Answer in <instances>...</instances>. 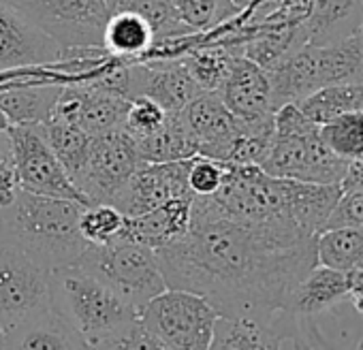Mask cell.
I'll return each mask as SVG.
<instances>
[{
  "mask_svg": "<svg viewBox=\"0 0 363 350\" xmlns=\"http://www.w3.org/2000/svg\"><path fill=\"white\" fill-rule=\"evenodd\" d=\"M314 237L291 220H244L193 197L191 227L156 259L169 288L206 297L223 316L269 320L316 265Z\"/></svg>",
  "mask_w": 363,
  "mask_h": 350,
  "instance_id": "1",
  "label": "cell"
},
{
  "mask_svg": "<svg viewBox=\"0 0 363 350\" xmlns=\"http://www.w3.org/2000/svg\"><path fill=\"white\" fill-rule=\"evenodd\" d=\"M86 203L18 191L11 205L0 210V242H9L50 271L73 265L88 242L79 233Z\"/></svg>",
  "mask_w": 363,
  "mask_h": 350,
  "instance_id": "2",
  "label": "cell"
},
{
  "mask_svg": "<svg viewBox=\"0 0 363 350\" xmlns=\"http://www.w3.org/2000/svg\"><path fill=\"white\" fill-rule=\"evenodd\" d=\"M52 307L84 337L86 348H120L139 310L79 265L52 271Z\"/></svg>",
  "mask_w": 363,
  "mask_h": 350,
  "instance_id": "3",
  "label": "cell"
},
{
  "mask_svg": "<svg viewBox=\"0 0 363 350\" xmlns=\"http://www.w3.org/2000/svg\"><path fill=\"white\" fill-rule=\"evenodd\" d=\"M346 160L337 158L318 135L297 103H286L274 111V137L261 169L276 178H291L316 184H340Z\"/></svg>",
  "mask_w": 363,
  "mask_h": 350,
  "instance_id": "4",
  "label": "cell"
},
{
  "mask_svg": "<svg viewBox=\"0 0 363 350\" xmlns=\"http://www.w3.org/2000/svg\"><path fill=\"white\" fill-rule=\"evenodd\" d=\"M75 265L96 276L137 310L167 288L156 250L124 233L101 246L88 244Z\"/></svg>",
  "mask_w": 363,
  "mask_h": 350,
  "instance_id": "5",
  "label": "cell"
},
{
  "mask_svg": "<svg viewBox=\"0 0 363 350\" xmlns=\"http://www.w3.org/2000/svg\"><path fill=\"white\" fill-rule=\"evenodd\" d=\"M139 318L164 350H206L212 344L218 310L197 293L167 286L139 310Z\"/></svg>",
  "mask_w": 363,
  "mask_h": 350,
  "instance_id": "6",
  "label": "cell"
},
{
  "mask_svg": "<svg viewBox=\"0 0 363 350\" xmlns=\"http://www.w3.org/2000/svg\"><path fill=\"white\" fill-rule=\"evenodd\" d=\"M52 307V271L22 248L0 242V329L5 333Z\"/></svg>",
  "mask_w": 363,
  "mask_h": 350,
  "instance_id": "7",
  "label": "cell"
},
{
  "mask_svg": "<svg viewBox=\"0 0 363 350\" xmlns=\"http://www.w3.org/2000/svg\"><path fill=\"white\" fill-rule=\"evenodd\" d=\"M62 50L103 47L111 9L105 0H11Z\"/></svg>",
  "mask_w": 363,
  "mask_h": 350,
  "instance_id": "8",
  "label": "cell"
},
{
  "mask_svg": "<svg viewBox=\"0 0 363 350\" xmlns=\"http://www.w3.org/2000/svg\"><path fill=\"white\" fill-rule=\"evenodd\" d=\"M143 162L139 145L126 128L92 135L88 166L77 188L88 203L113 205Z\"/></svg>",
  "mask_w": 363,
  "mask_h": 350,
  "instance_id": "9",
  "label": "cell"
},
{
  "mask_svg": "<svg viewBox=\"0 0 363 350\" xmlns=\"http://www.w3.org/2000/svg\"><path fill=\"white\" fill-rule=\"evenodd\" d=\"M20 191L88 203L48 143L41 124H9Z\"/></svg>",
  "mask_w": 363,
  "mask_h": 350,
  "instance_id": "10",
  "label": "cell"
},
{
  "mask_svg": "<svg viewBox=\"0 0 363 350\" xmlns=\"http://www.w3.org/2000/svg\"><path fill=\"white\" fill-rule=\"evenodd\" d=\"M130 98L90 81H69L62 86L54 107L56 120L75 124L88 135L124 128Z\"/></svg>",
  "mask_w": 363,
  "mask_h": 350,
  "instance_id": "11",
  "label": "cell"
},
{
  "mask_svg": "<svg viewBox=\"0 0 363 350\" xmlns=\"http://www.w3.org/2000/svg\"><path fill=\"white\" fill-rule=\"evenodd\" d=\"M62 47L37 28L11 0H0V73L56 64Z\"/></svg>",
  "mask_w": 363,
  "mask_h": 350,
  "instance_id": "12",
  "label": "cell"
},
{
  "mask_svg": "<svg viewBox=\"0 0 363 350\" xmlns=\"http://www.w3.org/2000/svg\"><path fill=\"white\" fill-rule=\"evenodd\" d=\"M201 92L182 58L137 60L126 67V96H150L169 113L182 111Z\"/></svg>",
  "mask_w": 363,
  "mask_h": 350,
  "instance_id": "13",
  "label": "cell"
},
{
  "mask_svg": "<svg viewBox=\"0 0 363 350\" xmlns=\"http://www.w3.org/2000/svg\"><path fill=\"white\" fill-rule=\"evenodd\" d=\"M189 158L167 160V162H143L128 180L116 208L124 216H139L167 201L191 197L189 191Z\"/></svg>",
  "mask_w": 363,
  "mask_h": 350,
  "instance_id": "14",
  "label": "cell"
},
{
  "mask_svg": "<svg viewBox=\"0 0 363 350\" xmlns=\"http://www.w3.org/2000/svg\"><path fill=\"white\" fill-rule=\"evenodd\" d=\"M179 113L197 143V154L208 158L225 162L244 132V122L227 109L218 92L197 94Z\"/></svg>",
  "mask_w": 363,
  "mask_h": 350,
  "instance_id": "15",
  "label": "cell"
},
{
  "mask_svg": "<svg viewBox=\"0 0 363 350\" xmlns=\"http://www.w3.org/2000/svg\"><path fill=\"white\" fill-rule=\"evenodd\" d=\"M218 94L227 109L246 126L274 122L269 73L246 56L238 54L233 58Z\"/></svg>",
  "mask_w": 363,
  "mask_h": 350,
  "instance_id": "16",
  "label": "cell"
},
{
  "mask_svg": "<svg viewBox=\"0 0 363 350\" xmlns=\"http://www.w3.org/2000/svg\"><path fill=\"white\" fill-rule=\"evenodd\" d=\"M62 86L56 79H20L0 73V111L9 124H43L54 115Z\"/></svg>",
  "mask_w": 363,
  "mask_h": 350,
  "instance_id": "17",
  "label": "cell"
},
{
  "mask_svg": "<svg viewBox=\"0 0 363 350\" xmlns=\"http://www.w3.org/2000/svg\"><path fill=\"white\" fill-rule=\"evenodd\" d=\"M340 195V184H316L282 178V212L308 235H316L325 229Z\"/></svg>",
  "mask_w": 363,
  "mask_h": 350,
  "instance_id": "18",
  "label": "cell"
},
{
  "mask_svg": "<svg viewBox=\"0 0 363 350\" xmlns=\"http://www.w3.org/2000/svg\"><path fill=\"white\" fill-rule=\"evenodd\" d=\"M191 208L193 195L167 201L139 216H126L124 235L158 250L186 233L191 227Z\"/></svg>",
  "mask_w": 363,
  "mask_h": 350,
  "instance_id": "19",
  "label": "cell"
},
{
  "mask_svg": "<svg viewBox=\"0 0 363 350\" xmlns=\"http://www.w3.org/2000/svg\"><path fill=\"white\" fill-rule=\"evenodd\" d=\"M361 22L363 0H310L301 26L308 43L329 45L354 35Z\"/></svg>",
  "mask_w": 363,
  "mask_h": 350,
  "instance_id": "20",
  "label": "cell"
},
{
  "mask_svg": "<svg viewBox=\"0 0 363 350\" xmlns=\"http://www.w3.org/2000/svg\"><path fill=\"white\" fill-rule=\"evenodd\" d=\"M346 299H348V273L316 263L297 284L291 299V310L301 318H310L318 322L320 314H327L329 310L344 303Z\"/></svg>",
  "mask_w": 363,
  "mask_h": 350,
  "instance_id": "21",
  "label": "cell"
},
{
  "mask_svg": "<svg viewBox=\"0 0 363 350\" xmlns=\"http://www.w3.org/2000/svg\"><path fill=\"white\" fill-rule=\"evenodd\" d=\"M7 348H24V350H37V348H86L84 337L54 310H45L43 314L26 320L18 329L7 333Z\"/></svg>",
  "mask_w": 363,
  "mask_h": 350,
  "instance_id": "22",
  "label": "cell"
},
{
  "mask_svg": "<svg viewBox=\"0 0 363 350\" xmlns=\"http://www.w3.org/2000/svg\"><path fill=\"white\" fill-rule=\"evenodd\" d=\"M152 45H154V33L137 11L133 9L111 11L103 33V47L111 56L124 62H137L150 52Z\"/></svg>",
  "mask_w": 363,
  "mask_h": 350,
  "instance_id": "23",
  "label": "cell"
},
{
  "mask_svg": "<svg viewBox=\"0 0 363 350\" xmlns=\"http://www.w3.org/2000/svg\"><path fill=\"white\" fill-rule=\"evenodd\" d=\"M316 71L320 88L363 81V41L359 33L329 45H316Z\"/></svg>",
  "mask_w": 363,
  "mask_h": 350,
  "instance_id": "24",
  "label": "cell"
},
{
  "mask_svg": "<svg viewBox=\"0 0 363 350\" xmlns=\"http://www.w3.org/2000/svg\"><path fill=\"white\" fill-rule=\"evenodd\" d=\"M145 162L184 160L197 154V143L182 118V113H169L164 124L147 137L135 139Z\"/></svg>",
  "mask_w": 363,
  "mask_h": 350,
  "instance_id": "25",
  "label": "cell"
},
{
  "mask_svg": "<svg viewBox=\"0 0 363 350\" xmlns=\"http://www.w3.org/2000/svg\"><path fill=\"white\" fill-rule=\"evenodd\" d=\"M43 135L48 139V143L52 145L56 158L60 160V164L65 166L67 175L71 178V182L77 186L86 173L88 166V154H90V139L92 135H88L84 128L50 118L48 122L41 124Z\"/></svg>",
  "mask_w": 363,
  "mask_h": 350,
  "instance_id": "26",
  "label": "cell"
},
{
  "mask_svg": "<svg viewBox=\"0 0 363 350\" xmlns=\"http://www.w3.org/2000/svg\"><path fill=\"white\" fill-rule=\"evenodd\" d=\"M316 263L337 269L352 271L363 267V229L361 227H329L314 237Z\"/></svg>",
  "mask_w": 363,
  "mask_h": 350,
  "instance_id": "27",
  "label": "cell"
},
{
  "mask_svg": "<svg viewBox=\"0 0 363 350\" xmlns=\"http://www.w3.org/2000/svg\"><path fill=\"white\" fill-rule=\"evenodd\" d=\"M238 54H242L240 43L201 45V47H191L182 56V62L186 64L191 77L197 81V86L203 92H218Z\"/></svg>",
  "mask_w": 363,
  "mask_h": 350,
  "instance_id": "28",
  "label": "cell"
},
{
  "mask_svg": "<svg viewBox=\"0 0 363 350\" xmlns=\"http://www.w3.org/2000/svg\"><path fill=\"white\" fill-rule=\"evenodd\" d=\"M297 107L316 124H323L340 113L363 111V81L325 86L310 96L301 98Z\"/></svg>",
  "mask_w": 363,
  "mask_h": 350,
  "instance_id": "29",
  "label": "cell"
},
{
  "mask_svg": "<svg viewBox=\"0 0 363 350\" xmlns=\"http://www.w3.org/2000/svg\"><path fill=\"white\" fill-rule=\"evenodd\" d=\"M320 141L342 160L363 156V111L340 113L318 124Z\"/></svg>",
  "mask_w": 363,
  "mask_h": 350,
  "instance_id": "30",
  "label": "cell"
},
{
  "mask_svg": "<svg viewBox=\"0 0 363 350\" xmlns=\"http://www.w3.org/2000/svg\"><path fill=\"white\" fill-rule=\"evenodd\" d=\"M171 5L177 20L199 35L212 33L240 16L231 0H171Z\"/></svg>",
  "mask_w": 363,
  "mask_h": 350,
  "instance_id": "31",
  "label": "cell"
},
{
  "mask_svg": "<svg viewBox=\"0 0 363 350\" xmlns=\"http://www.w3.org/2000/svg\"><path fill=\"white\" fill-rule=\"evenodd\" d=\"M124 220L126 216L116 205L90 203L79 216V233L88 244L101 246L124 233Z\"/></svg>",
  "mask_w": 363,
  "mask_h": 350,
  "instance_id": "32",
  "label": "cell"
},
{
  "mask_svg": "<svg viewBox=\"0 0 363 350\" xmlns=\"http://www.w3.org/2000/svg\"><path fill=\"white\" fill-rule=\"evenodd\" d=\"M186 178L193 197H212L225 180V162L195 154L189 158Z\"/></svg>",
  "mask_w": 363,
  "mask_h": 350,
  "instance_id": "33",
  "label": "cell"
},
{
  "mask_svg": "<svg viewBox=\"0 0 363 350\" xmlns=\"http://www.w3.org/2000/svg\"><path fill=\"white\" fill-rule=\"evenodd\" d=\"M169 118V111H164L154 98L150 96H135L130 98L124 128L133 135V139H141L158 130L164 120Z\"/></svg>",
  "mask_w": 363,
  "mask_h": 350,
  "instance_id": "34",
  "label": "cell"
},
{
  "mask_svg": "<svg viewBox=\"0 0 363 350\" xmlns=\"http://www.w3.org/2000/svg\"><path fill=\"white\" fill-rule=\"evenodd\" d=\"M20 191L16 173V154L9 130H0V210L13 203Z\"/></svg>",
  "mask_w": 363,
  "mask_h": 350,
  "instance_id": "35",
  "label": "cell"
},
{
  "mask_svg": "<svg viewBox=\"0 0 363 350\" xmlns=\"http://www.w3.org/2000/svg\"><path fill=\"white\" fill-rule=\"evenodd\" d=\"M329 227H361L363 229V191L342 193L325 229Z\"/></svg>",
  "mask_w": 363,
  "mask_h": 350,
  "instance_id": "36",
  "label": "cell"
},
{
  "mask_svg": "<svg viewBox=\"0 0 363 350\" xmlns=\"http://www.w3.org/2000/svg\"><path fill=\"white\" fill-rule=\"evenodd\" d=\"M342 193H350V191H363V156L348 160L344 178L340 182Z\"/></svg>",
  "mask_w": 363,
  "mask_h": 350,
  "instance_id": "37",
  "label": "cell"
},
{
  "mask_svg": "<svg viewBox=\"0 0 363 350\" xmlns=\"http://www.w3.org/2000/svg\"><path fill=\"white\" fill-rule=\"evenodd\" d=\"M255 3H259V0H231V5L235 7L238 13H244L248 7H252Z\"/></svg>",
  "mask_w": 363,
  "mask_h": 350,
  "instance_id": "38",
  "label": "cell"
},
{
  "mask_svg": "<svg viewBox=\"0 0 363 350\" xmlns=\"http://www.w3.org/2000/svg\"><path fill=\"white\" fill-rule=\"evenodd\" d=\"M105 3L109 5V9H111V11H116V9H122V7L128 3V0H105Z\"/></svg>",
  "mask_w": 363,
  "mask_h": 350,
  "instance_id": "39",
  "label": "cell"
},
{
  "mask_svg": "<svg viewBox=\"0 0 363 350\" xmlns=\"http://www.w3.org/2000/svg\"><path fill=\"white\" fill-rule=\"evenodd\" d=\"M5 128H9V122H7L5 113H3V111H0V130H5Z\"/></svg>",
  "mask_w": 363,
  "mask_h": 350,
  "instance_id": "40",
  "label": "cell"
},
{
  "mask_svg": "<svg viewBox=\"0 0 363 350\" xmlns=\"http://www.w3.org/2000/svg\"><path fill=\"white\" fill-rule=\"evenodd\" d=\"M0 348H7V333L0 329Z\"/></svg>",
  "mask_w": 363,
  "mask_h": 350,
  "instance_id": "41",
  "label": "cell"
},
{
  "mask_svg": "<svg viewBox=\"0 0 363 350\" xmlns=\"http://www.w3.org/2000/svg\"><path fill=\"white\" fill-rule=\"evenodd\" d=\"M357 33H359V37H361V41H363V22H361V26H359V30H357Z\"/></svg>",
  "mask_w": 363,
  "mask_h": 350,
  "instance_id": "42",
  "label": "cell"
}]
</instances>
